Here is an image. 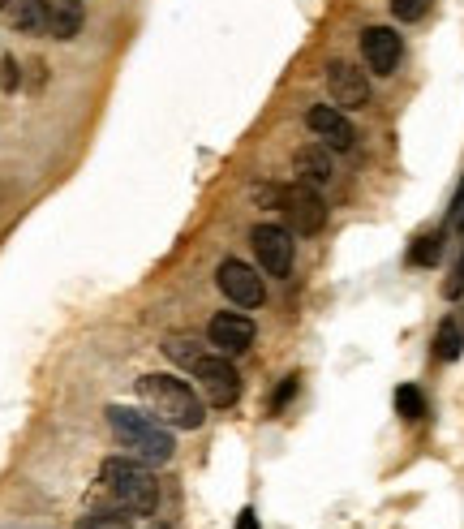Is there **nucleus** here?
<instances>
[{
  "label": "nucleus",
  "instance_id": "nucleus-1",
  "mask_svg": "<svg viewBox=\"0 0 464 529\" xmlns=\"http://www.w3.org/2000/svg\"><path fill=\"white\" fill-rule=\"evenodd\" d=\"M108 426L116 443L134 456L142 465H168L172 452H177V443H172L168 426L155 418V413H138V409H125V405H112L108 409Z\"/></svg>",
  "mask_w": 464,
  "mask_h": 529
},
{
  "label": "nucleus",
  "instance_id": "nucleus-2",
  "mask_svg": "<svg viewBox=\"0 0 464 529\" xmlns=\"http://www.w3.org/2000/svg\"><path fill=\"white\" fill-rule=\"evenodd\" d=\"M99 486H104L108 504L129 512V517H151L159 504V482L151 478V469L134 461V456H112L99 469Z\"/></svg>",
  "mask_w": 464,
  "mask_h": 529
},
{
  "label": "nucleus",
  "instance_id": "nucleus-3",
  "mask_svg": "<svg viewBox=\"0 0 464 529\" xmlns=\"http://www.w3.org/2000/svg\"><path fill=\"white\" fill-rule=\"evenodd\" d=\"M138 396H142V405H147L159 422L177 426V431H198L202 418H207L190 383H181L172 375H142L138 379Z\"/></svg>",
  "mask_w": 464,
  "mask_h": 529
},
{
  "label": "nucleus",
  "instance_id": "nucleus-4",
  "mask_svg": "<svg viewBox=\"0 0 464 529\" xmlns=\"http://www.w3.org/2000/svg\"><path fill=\"white\" fill-rule=\"evenodd\" d=\"M258 198H267L271 207L284 211L288 233L310 237L327 224V203H323V194H318L314 185H301V181L297 185H267V190H258Z\"/></svg>",
  "mask_w": 464,
  "mask_h": 529
},
{
  "label": "nucleus",
  "instance_id": "nucleus-5",
  "mask_svg": "<svg viewBox=\"0 0 464 529\" xmlns=\"http://www.w3.org/2000/svg\"><path fill=\"white\" fill-rule=\"evenodd\" d=\"M190 370H194L198 388L207 392V400H211L215 409L237 405V396H241V375L232 370L228 357H198V362H194Z\"/></svg>",
  "mask_w": 464,
  "mask_h": 529
},
{
  "label": "nucleus",
  "instance_id": "nucleus-6",
  "mask_svg": "<svg viewBox=\"0 0 464 529\" xmlns=\"http://www.w3.org/2000/svg\"><path fill=\"white\" fill-rule=\"evenodd\" d=\"M254 254H258V267L267 271V276H288L293 271V233L280 224H254Z\"/></svg>",
  "mask_w": 464,
  "mask_h": 529
},
{
  "label": "nucleus",
  "instance_id": "nucleus-7",
  "mask_svg": "<svg viewBox=\"0 0 464 529\" xmlns=\"http://www.w3.org/2000/svg\"><path fill=\"white\" fill-rule=\"evenodd\" d=\"M215 280H220V293L228 297L232 306H245V310H254V306H263V276L250 267V263H241V259H224L220 271H215Z\"/></svg>",
  "mask_w": 464,
  "mask_h": 529
},
{
  "label": "nucleus",
  "instance_id": "nucleus-8",
  "mask_svg": "<svg viewBox=\"0 0 464 529\" xmlns=\"http://www.w3.org/2000/svg\"><path fill=\"white\" fill-rule=\"evenodd\" d=\"M327 91L336 108H366L370 104V78L348 61H331L327 65Z\"/></svg>",
  "mask_w": 464,
  "mask_h": 529
},
{
  "label": "nucleus",
  "instance_id": "nucleus-9",
  "mask_svg": "<svg viewBox=\"0 0 464 529\" xmlns=\"http://www.w3.org/2000/svg\"><path fill=\"white\" fill-rule=\"evenodd\" d=\"M361 56H366V65L374 69V74L387 78V74H396L404 44H400V35L391 31V26H366V31H361Z\"/></svg>",
  "mask_w": 464,
  "mask_h": 529
},
{
  "label": "nucleus",
  "instance_id": "nucleus-10",
  "mask_svg": "<svg viewBox=\"0 0 464 529\" xmlns=\"http://www.w3.org/2000/svg\"><path fill=\"white\" fill-rule=\"evenodd\" d=\"M306 125L314 130V138H323L327 147H336V151H348L357 142V130L348 125V117L336 108V104H318L306 112Z\"/></svg>",
  "mask_w": 464,
  "mask_h": 529
},
{
  "label": "nucleus",
  "instance_id": "nucleus-11",
  "mask_svg": "<svg viewBox=\"0 0 464 529\" xmlns=\"http://www.w3.org/2000/svg\"><path fill=\"white\" fill-rule=\"evenodd\" d=\"M207 336H211V345L220 353H245L254 345V323L245 319V314H237V310H224V314H215V319H211Z\"/></svg>",
  "mask_w": 464,
  "mask_h": 529
},
{
  "label": "nucleus",
  "instance_id": "nucleus-12",
  "mask_svg": "<svg viewBox=\"0 0 464 529\" xmlns=\"http://www.w3.org/2000/svg\"><path fill=\"white\" fill-rule=\"evenodd\" d=\"M293 168H297V181L301 185H327L331 177H336V164H331V151L327 147H297V155H293Z\"/></svg>",
  "mask_w": 464,
  "mask_h": 529
},
{
  "label": "nucleus",
  "instance_id": "nucleus-13",
  "mask_svg": "<svg viewBox=\"0 0 464 529\" xmlns=\"http://www.w3.org/2000/svg\"><path fill=\"white\" fill-rule=\"evenodd\" d=\"M48 13H52L48 0H9V22H13V31H22V35L48 31Z\"/></svg>",
  "mask_w": 464,
  "mask_h": 529
},
{
  "label": "nucleus",
  "instance_id": "nucleus-14",
  "mask_svg": "<svg viewBox=\"0 0 464 529\" xmlns=\"http://www.w3.org/2000/svg\"><path fill=\"white\" fill-rule=\"evenodd\" d=\"M464 353V314H447L439 323V336H434V357L439 362H456Z\"/></svg>",
  "mask_w": 464,
  "mask_h": 529
},
{
  "label": "nucleus",
  "instance_id": "nucleus-15",
  "mask_svg": "<svg viewBox=\"0 0 464 529\" xmlns=\"http://www.w3.org/2000/svg\"><path fill=\"white\" fill-rule=\"evenodd\" d=\"M48 31L56 39H74L82 31V5L78 0H56L52 13H48Z\"/></svg>",
  "mask_w": 464,
  "mask_h": 529
},
{
  "label": "nucleus",
  "instance_id": "nucleus-16",
  "mask_svg": "<svg viewBox=\"0 0 464 529\" xmlns=\"http://www.w3.org/2000/svg\"><path fill=\"white\" fill-rule=\"evenodd\" d=\"M78 529H129V512H121V508L86 512V517L78 521Z\"/></svg>",
  "mask_w": 464,
  "mask_h": 529
},
{
  "label": "nucleus",
  "instance_id": "nucleus-17",
  "mask_svg": "<svg viewBox=\"0 0 464 529\" xmlns=\"http://www.w3.org/2000/svg\"><path fill=\"white\" fill-rule=\"evenodd\" d=\"M396 409H400V418H409L417 422L426 413V396L413 388V383H404V388H396Z\"/></svg>",
  "mask_w": 464,
  "mask_h": 529
},
{
  "label": "nucleus",
  "instance_id": "nucleus-18",
  "mask_svg": "<svg viewBox=\"0 0 464 529\" xmlns=\"http://www.w3.org/2000/svg\"><path fill=\"white\" fill-rule=\"evenodd\" d=\"M439 254H443V233H426V237H417L409 259L422 263V267H434V263H439Z\"/></svg>",
  "mask_w": 464,
  "mask_h": 529
},
{
  "label": "nucleus",
  "instance_id": "nucleus-19",
  "mask_svg": "<svg viewBox=\"0 0 464 529\" xmlns=\"http://www.w3.org/2000/svg\"><path fill=\"white\" fill-rule=\"evenodd\" d=\"M194 345H198L194 336H168V340H164V349H168L172 357H177V362H185V366H194L198 357H202V353H198Z\"/></svg>",
  "mask_w": 464,
  "mask_h": 529
},
{
  "label": "nucleus",
  "instance_id": "nucleus-20",
  "mask_svg": "<svg viewBox=\"0 0 464 529\" xmlns=\"http://www.w3.org/2000/svg\"><path fill=\"white\" fill-rule=\"evenodd\" d=\"M434 0H391V13H396L400 22H417V18H426Z\"/></svg>",
  "mask_w": 464,
  "mask_h": 529
},
{
  "label": "nucleus",
  "instance_id": "nucleus-21",
  "mask_svg": "<svg viewBox=\"0 0 464 529\" xmlns=\"http://www.w3.org/2000/svg\"><path fill=\"white\" fill-rule=\"evenodd\" d=\"M0 87H5V91L18 87V61H13V56H5V61H0Z\"/></svg>",
  "mask_w": 464,
  "mask_h": 529
},
{
  "label": "nucleus",
  "instance_id": "nucleus-22",
  "mask_svg": "<svg viewBox=\"0 0 464 529\" xmlns=\"http://www.w3.org/2000/svg\"><path fill=\"white\" fill-rule=\"evenodd\" d=\"M293 392H297V379H288V383H284V388H280V392H275V409H280V405H288V396H293Z\"/></svg>",
  "mask_w": 464,
  "mask_h": 529
},
{
  "label": "nucleus",
  "instance_id": "nucleus-23",
  "mask_svg": "<svg viewBox=\"0 0 464 529\" xmlns=\"http://www.w3.org/2000/svg\"><path fill=\"white\" fill-rule=\"evenodd\" d=\"M241 529H254V512H250V508L241 512Z\"/></svg>",
  "mask_w": 464,
  "mask_h": 529
},
{
  "label": "nucleus",
  "instance_id": "nucleus-24",
  "mask_svg": "<svg viewBox=\"0 0 464 529\" xmlns=\"http://www.w3.org/2000/svg\"><path fill=\"white\" fill-rule=\"evenodd\" d=\"M0 9H9V0H0Z\"/></svg>",
  "mask_w": 464,
  "mask_h": 529
},
{
  "label": "nucleus",
  "instance_id": "nucleus-25",
  "mask_svg": "<svg viewBox=\"0 0 464 529\" xmlns=\"http://www.w3.org/2000/svg\"><path fill=\"white\" fill-rule=\"evenodd\" d=\"M460 276H464V259H460Z\"/></svg>",
  "mask_w": 464,
  "mask_h": 529
},
{
  "label": "nucleus",
  "instance_id": "nucleus-26",
  "mask_svg": "<svg viewBox=\"0 0 464 529\" xmlns=\"http://www.w3.org/2000/svg\"><path fill=\"white\" fill-rule=\"evenodd\" d=\"M460 224H464V220H460Z\"/></svg>",
  "mask_w": 464,
  "mask_h": 529
}]
</instances>
